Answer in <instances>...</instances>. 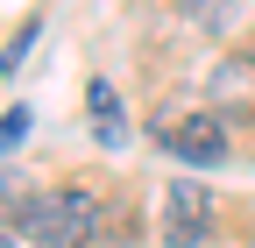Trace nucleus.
Returning <instances> with one entry per match:
<instances>
[{"label": "nucleus", "mask_w": 255, "mask_h": 248, "mask_svg": "<svg viewBox=\"0 0 255 248\" xmlns=\"http://www.w3.org/2000/svg\"><path fill=\"white\" fill-rule=\"evenodd\" d=\"M92 234H100V199L85 184L21 199V241H36V248H85Z\"/></svg>", "instance_id": "1"}, {"label": "nucleus", "mask_w": 255, "mask_h": 248, "mask_svg": "<svg viewBox=\"0 0 255 248\" xmlns=\"http://www.w3.org/2000/svg\"><path fill=\"white\" fill-rule=\"evenodd\" d=\"M156 142H163L177 163H220V156H227V128H220L213 107H199V114H170L163 128H156Z\"/></svg>", "instance_id": "2"}, {"label": "nucleus", "mask_w": 255, "mask_h": 248, "mask_svg": "<svg viewBox=\"0 0 255 248\" xmlns=\"http://www.w3.org/2000/svg\"><path fill=\"white\" fill-rule=\"evenodd\" d=\"M213 234V199H206V184H170V199H163V241L170 248H199Z\"/></svg>", "instance_id": "3"}, {"label": "nucleus", "mask_w": 255, "mask_h": 248, "mask_svg": "<svg viewBox=\"0 0 255 248\" xmlns=\"http://www.w3.org/2000/svg\"><path fill=\"white\" fill-rule=\"evenodd\" d=\"M206 100H213V114L220 121H255V57H241V50H227L213 64V78H206Z\"/></svg>", "instance_id": "4"}, {"label": "nucleus", "mask_w": 255, "mask_h": 248, "mask_svg": "<svg viewBox=\"0 0 255 248\" xmlns=\"http://www.w3.org/2000/svg\"><path fill=\"white\" fill-rule=\"evenodd\" d=\"M85 107H92V121H100V142H121V107H114V85L107 78L85 85Z\"/></svg>", "instance_id": "5"}, {"label": "nucleus", "mask_w": 255, "mask_h": 248, "mask_svg": "<svg viewBox=\"0 0 255 248\" xmlns=\"http://www.w3.org/2000/svg\"><path fill=\"white\" fill-rule=\"evenodd\" d=\"M36 36H43V21H36V14H28V21L14 28V50H0V78H7V71H21V64H28V43H36Z\"/></svg>", "instance_id": "6"}, {"label": "nucleus", "mask_w": 255, "mask_h": 248, "mask_svg": "<svg viewBox=\"0 0 255 248\" xmlns=\"http://www.w3.org/2000/svg\"><path fill=\"white\" fill-rule=\"evenodd\" d=\"M21 135H28V107H14L7 121H0V156H7V149H14Z\"/></svg>", "instance_id": "7"}, {"label": "nucleus", "mask_w": 255, "mask_h": 248, "mask_svg": "<svg viewBox=\"0 0 255 248\" xmlns=\"http://www.w3.org/2000/svg\"><path fill=\"white\" fill-rule=\"evenodd\" d=\"M0 248H14V241H7V234H0Z\"/></svg>", "instance_id": "8"}]
</instances>
